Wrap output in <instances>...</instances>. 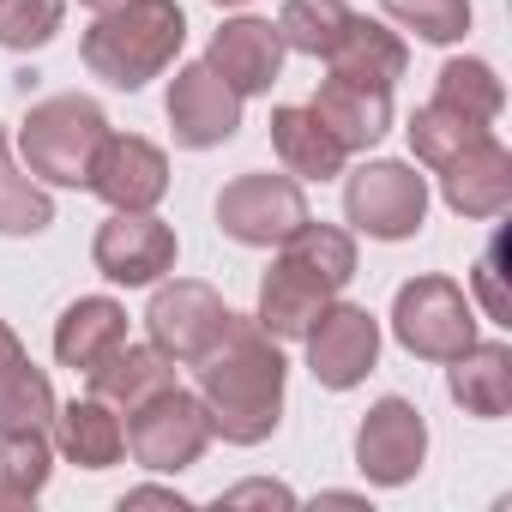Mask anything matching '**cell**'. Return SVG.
Listing matches in <instances>:
<instances>
[{
  "mask_svg": "<svg viewBox=\"0 0 512 512\" xmlns=\"http://www.w3.org/2000/svg\"><path fill=\"white\" fill-rule=\"evenodd\" d=\"M193 392L211 416V440L229 446H260L278 434L284 422V380L290 362L278 350V338L253 320V314H229V326L217 332V344L193 362Z\"/></svg>",
  "mask_w": 512,
  "mask_h": 512,
  "instance_id": "1",
  "label": "cell"
},
{
  "mask_svg": "<svg viewBox=\"0 0 512 512\" xmlns=\"http://www.w3.org/2000/svg\"><path fill=\"white\" fill-rule=\"evenodd\" d=\"M350 278H356V241H350V229L308 217L296 235L278 241V260H272V272L260 284V314H253V320H260L278 344L284 338H308V326L320 320V308L338 302Z\"/></svg>",
  "mask_w": 512,
  "mask_h": 512,
  "instance_id": "2",
  "label": "cell"
},
{
  "mask_svg": "<svg viewBox=\"0 0 512 512\" xmlns=\"http://www.w3.org/2000/svg\"><path fill=\"white\" fill-rule=\"evenodd\" d=\"M181 43H187V13L175 0H121V7L97 13L79 55L91 79H103L109 91H145L175 67Z\"/></svg>",
  "mask_w": 512,
  "mask_h": 512,
  "instance_id": "3",
  "label": "cell"
},
{
  "mask_svg": "<svg viewBox=\"0 0 512 512\" xmlns=\"http://www.w3.org/2000/svg\"><path fill=\"white\" fill-rule=\"evenodd\" d=\"M109 133L115 127H109V115L91 97L61 91V97L31 103V115L19 121L13 145H19V157H25V169L37 181H49V187H85Z\"/></svg>",
  "mask_w": 512,
  "mask_h": 512,
  "instance_id": "4",
  "label": "cell"
},
{
  "mask_svg": "<svg viewBox=\"0 0 512 512\" xmlns=\"http://www.w3.org/2000/svg\"><path fill=\"white\" fill-rule=\"evenodd\" d=\"M205 446H211V416H205L199 392H187V386H163L127 410V452H133V464H145L157 476L193 470L205 458Z\"/></svg>",
  "mask_w": 512,
  "mask_h": 512,
  "instance_id": "5",
  "label": "cell"
},
{
  "mask_svg": "<svg viewBox=\"0 0 512 512\" xmlns=\"http://www.w3.org/2000/svg\"><path fill=\"white\" fill-rule=\"evenodd\" d=\"M392 338H398L410 356H422V362H452L458 350L476 344V308H470V296H464L452 278H440V272L410 278V284L392 296Z\"/></svg>",
  "mask_w": 512,
  "mask_h": 512,
  "instance_id": "6",
  "label": "cell"
},
{
  "mask_svg": "<svg viewBox=\"0 0 512 512\" xmlns=\"http://www.w3.org/2000/svg\"><path fill=\"white\" fill-rule=\"evenodd\" d=\"M344 217L374 241H410L428 217V181L392 157L362 163L356 175H344Z\"/></svg>",
  "mask_w": 512,
  "mask_h": 512,
  "instance_id": "7",
  "label": "cell"
},
{
  "mask_svg": "<svg viewBox=\"0 0 512 512\" xmlns=\"http://www.w3.org/2000/svg\"><path fill=\"white\" fill-rule=\"evenodd\" d=\"M308 223V199H302V181L296 175H235L223 193H217V229L241 247H278L284 235H296Z\"/></svg>",
  "mask_w": 512,
  "mask_h": 512,
  "instance_id": "8",
  "label": "cell"
},
{
  "mask_svg": "<svg viewBox=\"0 0 512 512\" xmlns=\"http://www.w3.org/2000/svg\"><path fill=\"white\" fill-rule=\"evenodd\" d=\"M302 344H308V374L326 392H350L380 362V320L356 302H326Z\"/></svg>",
  "mask_w": 512,
  "mask_h": 512,
  "instance_id": "9",
  "label": "cell"
},
{
  "mask_svg": "<svg viewBox=\"0 0 512 512\" xmlns=\"http://www.w3.org/2000/svg\"><path fill=\"white\" fill-rule=\"evenodd\" d=\"M223 326H229V308H223V296H217L211 284H199V278L163 284V278H157L151 308H145V332H151V344H157L163 356L199 362V356L217 344Z\"/></svg>",
  "mask_w": 512,
  "mask_h": 512,
  "instance_id": "10",
  "label": "cell"
},
{
  "mask_svg": "<svg viewBox=\"0 0 512 512\" xmlns=\"http://www.w3.org/2000/svg\"><path fill=\"white\" fill-rule=\"evenodd\" d=\"M175 229L157 217V211H115L97 241H91V260L109 284H127V290H145L157 284L163 272H175Z\"/></svg>",
  "mask_w": 512,
  "mask_h": 512,
  "instance_id": "11",
  "label": "cell"
},
{
  "mask_svg": "<svg viewBox=\"0 0 512 512\" xmlns=\"http://www.w3.org/2000/svg\"><path fill=\"white\" fill-rule=\"evenodd\" d=\"M428 458V422L410 398H380L356 428V470L380 488H404Z\"/></svg>",
  "mask_w": 512,
  "mask_h": 512,
  "instance_id": "12",
  "label": "cell"
},
{
  "mask_svg": "<svg viewBox=\"0 0 512 512\" xmlns=\"http://www.w3.org/2000/svg\"><path fill=\"white\" fill-rule=\"evenodd\" d=\"M163 109H169V133H175V145H187V151L229 145L235 127H241V91L223 85L205 61L175 67V79H169V103H163Z\"/></svg>",
  "mask_w": 512,
  "mask_h": 512,
  "instance_id": "13",
  "label": "cell"
},
{
  "mask_svg": "<svg viewBox=\"0 0 512 512\" xmlns=\"http://www.w3.org/2000/svg\"><path fill=\"white\" fill-rule=\"evenodd\" d=\"M85 187L109 211H157V199L169 193V157L139 133H109Z\"/></svg>",
  "mask_w": 512,
  "mask_h": 512,
  "instance_id": "14",
  "label": "cell"
},
{
  "mask_svg": "<svg viewBox=\"0 0 512 512\" xmlns=\"http://www.w3.org/2000/svg\"><path fill=\"white\" fill-rule=\"evenodd\" d=\"M284 37H278V25L272 19H223L217 31H211V49H205V67L223 79V85H235L241 97H266L272 85H278V73H284Z\"/></svg>",
  "mask_w": 512,
  "mask_h": 512,
  "instance_id": "15",
  "label": "cell"
},
{
  "mask_svg": "<svg viewBox=\"0 0 512 512\" xmlns=\"http://www.w3.org/2000/svg\"><path fill=\"white\" fill-rule=\"evenodd\" d=\"M440 199L458 217H500L512 205V151L482 127L464 151L440 163Z\"/></svg>",
  "mask_w": 512,
  "mask_h": 512,
  "instance_id": "16",
  "label": "cell"
},
{
  "mask_svg": "<svg viewBox=\"0 0 512 512\" xmlns=\"http://www.w3.org/2000/svg\"><path fill=\"white\" fill-rule=\"evenodd\" d=\"M308 109L320 115V127H326L344 151H368V145H380L386 127H392V91H386V85L344 79V73H326Z\"/></svg>",
  "mask_w": 512,
  "mask_h": 512,
  "instance_id": "17",
  "label": "cell"
},
{
  "mask_svg": "<svg viewBox=\"0 0 512 512\" xmlns=\"http://www.w3.org/2000/svg\"><path fill=\"white\" fill-rule=\"evenodd\" d=\"M49 440H55V452H61L67 464H79V470H109V464L127 458V422H121V410L103 404V398H91V392L73 398V404H55Z\"/></svg>",
  "mask_w": 512,
  "mask_h": 512,
  "instance_id": "18",
  "label": "cell"
},
{
  "mask_svg": "<svg viewBox=\"0 0 512 512\" xmlns=\"http://www.w3.org/2000/svg\"><path fill=\"white\" fill-rule=\"evenodd\" d=\"M272 151H278L284 175H296V181H332V175H344V163H350V151L320 127V115H314L308 103L272 109Z\"/></svg>",
  "mask_w": 512,
  "mask_h": 512,
  "instance_id": "19",
  "label": "cell"
},
{
  "mask_svg": "<svg viewBox=\"0 0 512 512\" xmlns=\"http://www.w3.org/2000/svg\"><path fill=\"white\" fill-rule=\"evenodd\" d=\"M85 380H91V398H103V404H115L121 416L133 410V404H145L151 392H163V386H175V356H163L157 344H115L97 368H85Z\"/></svg>",
  "mask_w": 512,
  "mask_h": 512,
  "instance_id": "20",
  "label": "cell"
},
{
  "mask_svg": "<svg viewBox=\"0 0 512 512\" xmlns=\"http://www.w3.org/2000/svg\"><path fill=\"white\" fill-rule=\"evenodd\" d=\"M115 344H127V308L115 296H79L55 320V362L73 368V374L97 368Z\"/></svg>",
  "mask_w": 512,
  "mask_h": 512,
  "instance_id": "21",
  "label": "cell"
},
{
  "mask_svg": "<svg viewBox=\"0 0 512 512\" xmlns=\"http://www.w3.org/2000/svg\"><path fill=\"white\" fill-rule=\"evenodd\" d=\"M446 368H452V374H446V392H452V404H458L464 416L494 422V416L512 410V350H506L500 338L458 350Z\"/></svg>",
  "mask_w": 512,
  "mask_h": 512,
  "instance_id": "22",
  "label": "cell"
},
{
  "mask_svg": "<svg viewBox=\"0 0 512 512\" xmlns=\"http://www.w3.org/2000/svg\"><path fill=\"white\" fill-rule=\"evenodd\" d=\"M55 422V386L25 356L19 332L0 320V434L7 428H49Z\"/></svg>",
  "mask_w": 512,
  "mask_h": 512,
  "instance_id": "23",
  "label": "cell"
},
{
  "mask_svg": "<svg viewBox=\"0 0 512 512\" xmlns=\"http://www.w3.org/2000/svg\"><path fill=\"white\" fill-rule=\"evenodd\" d=\"M404 67H410L404 37L386 31V25H374V19H362V13L344 25L338 49L326 55V73H344V79H362V85H386V91L404 79Z\"/></svg>",
  "mask_w": 512,
  "mask_h": 512,
  "instance_id": "24",
  "label": "cell"
},
{
  "mask_svg": "<svg viewBox=\"0 0 512 512\" xmlns=\"http://www.w3.org/2000/svg\"><path fill=\"white\" fill-rule=\"evenodd\" d=\"M434 103H446L452 115H464V121H476V127H494L500 109H506V85H500V73H494L488 61L452 55V61L434 73Z\"/></svg>",
  "mask_w": 512,
  "mask_h": 512,
  "instance_id": "25",
  "label": "cell"
},
{
  "mask_svg": "<svg viewBox=\"0 0 512 512\" xmlns=\"http://www.w3.org/2000/svg\"><path fill=\"white\" fill-rule=\"evenodd\" d=\"M55 223L49 187L13 157V133L0 127V235H43Z\"/></svg>",
  "mask_w": 512,
  "mask_h": 512,
  "instance_id": "26",
  "label": "cell"
},
{
  "mask_svg": "<svg viewBox=\"0 0 512 512\" xmlns=\"http://www.w3.org/2000/svg\"><path fill=\"white\" fill-rule=\"evenodd\" d=\"M55 440L49 428H7L0 434V506H31L49 488Z\"/></svg>",
  "mask_w": 512,
  "mask_h": 512,
  "instance_id": "27",
  "label": "cell"
},
{
  "mask_svg": "<svg viewBox=\"0 0 512 512\" xmlns=\"http://www.w3.org/2000/svg\"><path fill=\"white\" fill-rule=\"evenodd\" d=\"M350 0H284V13H278V37L284 49L308 55V61H326L350 25Z\"/></svg>",
  "mask_w": 512,
  "mask_h": 512,
  "instance_id": "28",
  "label": "cell"
},
{
  "mask_svg": "<svg viewBox=\"0 0 512 512\" xmlns=\"http://www.w3.org/2000/svg\"><path fill=\"white\" fill-rule=\"evenodd\" d=\"M404 133H410V157H416V163H428V169H440V163H446L452 151H464L482 127H476V121H464V115H452L446 103H434V97H428V103L410 115V127H404Z\"/></svg>",
  "mask_w": 512,
  "mask_h": 512,
  "instance_id": "29",
  "label": "cell"
},
{
  "mask_svg": "<svg viewBox=\"0 0 512 512\" xmlns=\"http://www.w3.org/2000/svg\"><path fill=\"white\" fill-rule=\"evenodd\" d=\"M386 7V19L392 25H404V31H416L422 43H464V31H470V0H380Z\"/></svg>",
  "mask_w": 512,
  "mask_h": 512,
  "instance_id": "30",
  "label": "cell"
},
{
  "mask_svg": "<svg viewBox=\"0 0 512 512\" xmlns=\"http://www.w3.org/2000/svg\"><path fill=\"white\" fill-rule=\"evenodd\" d=\"M61 19H67V0H0V49L31 55L55 43Z\"/></svg>",
  "mask_w": 512,
  "mask_h": 512,
  "instance_id": "31",
  "label": "cell"
},
{
  "mask_svg": "<svg viewBox=\"0 0 512 512\" xmlns=\"http://www.w3.org/2000/svg\"><path fill=\"white\" fill-rule=\"evenodd\" d=\"M500 247H506V241L494 235V241L482 247V260H476V302L488 308L494 326H512V302H506V290H500Z\"/></svg>",
  "mask_w": 512,
  "mask_h": 512,
  "instance_id": "32",
  "label": "cell"
},
{
  "mask_svg": "<svg viewBox=\"0 0 512 512\" xmlns=\"http://www.w3.org/2000/svg\"><path fill=\"white\" fill-rule=\"evenodd\" d=\"M229 506H241V500H278V506H290L296 494L290 488H278V482H247V488H235V494H223Z\"/></svg>",
  "mask_w": 512,
  "mask_h": 512,
  "instance_id": "33",
  "label": "cell"
},
{
  "mask_svg": "<svg viewBox=\"0 0 512 512\" xmlns=\"http://www.w3.org/2000/svg\"><path fill=\"white\" fill-rule=\"evenodd\" d=\"M121 506H175V512H181L187 500H181V494H169V488H133Z\"/></svg>",
  "mask_w": 512,
  "mask_h": 512,
  "instance_id": "34",
  "label": "cell"
},
{
  "mask_svg": "<svg viewBox=\"0 0 512 512\" xmlns=\"http://www.w3.org/2000/svg\"><path fill=\"white\" fill-rule=\"evenodd\" d=\"M79 7H91V13H109V7H121V0H79Z\"/></svg>",
  "mask_w": 512,
  "mask_h": 512,
  "instance_id": "35",
  "label": "cell"
},
{
  "mask_svg": "<svg viewBox=\"0 0 512 512\" xmlns=\"http://www.w3.org/2000/svg\"><path fill=\"white\" fill-rule=\"evenodd\" d=\"M211 7H247V0H211Z\"/></svg>",
  "mask_w": 512,
  "mask_h": 512,
  "instance_id": "36",
  "label": "cell"
}]
</instances>
